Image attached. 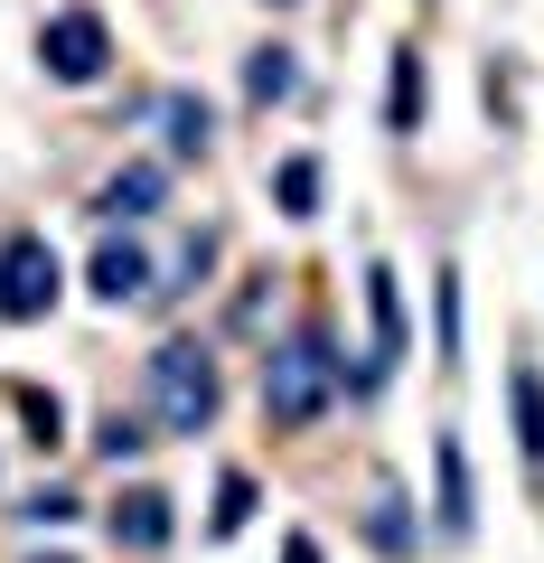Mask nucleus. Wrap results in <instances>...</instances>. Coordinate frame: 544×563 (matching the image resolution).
<instances>
[{
  "label": "nucleus",
  "instance_id": "nucleus-7",
  "mask_svg": "<svg viewBox=\"0 0 544 563\" xmlns=\"http://www.w3.org/2000/svg\"><path fill=\"white\" fill-rule=\"evenodd\" d=\"M432 470H442V536H469V517H479V498H469V451H460V432H442L432 442Z\"/></svg>",
  "mask_w": 544,
  "mask_h": 563
},
{
  "label": "nucleus",
  "instance_id": "nucleus-21",
  "mask_svg": "<svg viewBox=\"0 0 544 563\" xmlns=\"http://www.w3.org/2000/svg\"><path fill=\"white\" fill-rule=\"evenodd\" d=\"M38 563H66V554H38Z\"/></svg>",
  "mask_w": 544,
  "mask_h": 563
},
{
  "label": "nucleus",
  "instance_id": "nucleus-18",
  "mask_svg": "<svg viewBox=\"0 0 544 563\" xmlns=\"http://www.w3.org/2000/svg\"><path fill=\"white\" fill-rule=\"evenodd\" d=\"M366 526H376V544H395V554L413 544V526H403V498H395V488H376V517H366Z\"/></svg>",
  "mask_w": 544,
  "mask_h": 563
},
{
  "label": "nucleus",
  "instance_id": "nucleus-20",
  "mask_svg": "<svg viewBox=\"0 0 544 563\" xmlns=\"http://www.w3.org/2000/svg\"><path fill=\"white\" fill-rule=\"evenodd\" d=\"M282 563H320V544H310V536H291V544H282Z\"/></svg>",
  "mask_w": 544,
  "mask_h": 563
},
{
  "label": "nucleus",
  "instance_id": "nucleus-9",
  "mask_svg": "<svg viewBox=\"0 0 544 563\" xmlns=\"http://www.w3.org/2000/svg\"><path fill=\"white\" fill-rule=\"evenodd\" d=\"M142 291H151V254H142V244H132V235H113V244H103V254H95V301H142Z\"/></svg>",
  "mask_w": 544,
  "mask_h": 563
},
{
  "label": "nucleus",
  "instance_id": "nucleus-12",
  "mask_svg": "<svg viewBox=\"0 0 544 563\" xmlns=\"http://www.w3.org/2000/svg\"><path fill=\"white\" fill-rule=\"evenodd\" d=\"M160 122H169V151H179V161H198L207 132H217V113H207L198 95H169V103H160Z\"/></svg>",
  "mask_w": 544,
  "mask_h": 563
},
{
  "label": "nucleus",
  "instance_id": "nucleus-10",
  "mask_svg": "<svg viewBox=\"0 0 544 563\" xmlns=\"http://www.w3.org/2000/svg\"><path fill=\"white\" fill-rule=\"evenodd\" d=\"M160 188H169V169H151V161H132V169H113V179H103V217H151V207H160Z\"/></svg>",
  "mask_w": 544,
  "mask_h": 563
},
{
  "label": "nucleus",
  "instance_id": "nucleus-2",
  "mask_svg": "<svg viewBox=\"0 0 544 563\" xmlns=\"http://www.w3.org/2000/svg\"><path fill=\"white\" fill-rule=\"evenodd\" d=\"M217 404H225V385H217V357H207L198 339L151 347V413H160V432H207Z\"/></svg>",
  "mask_w": 544,
  "mask_h": 563
},
{
  "label": "nucleus",
  "instance_id": "nucleus-4",
  "mask_svg": "<svg viewBox=\"0 0 544 563\" xmlns=\"http://www.w3.org/2000/svg\"><path fill=\"white\" fill-rule=\"evenodd\" d=\"M38 57H47V76H57V85H95L103 57H113V29H103L95 10H57V20L38 29Z\"/></svg>",
  "mask_w": 544,
  "mask_h": 563
},
{
  "label": "nucleus",
  "instance_id": "nucleus-6",
  "mask_svg": "<svg viewBox=\"0 0 544 563\" xmlns=\"http://www.w3.org/2000/svg\"><path fill=\"white\" fill-rule=\"evenodd\" d=\"M113 544H122V554H160V544H169V498H160V488H122Z\"/></svg>",
  "mask_w": 544,
  "mask_h": 563
},
{
  "label": "nucleus",
  "instance_id": "nucleus-1",
  "mask_svg": "<svg viewBox=\"0 0 544 563\" xmlns=\"http://www.w3.org/2000/svg\"><path fill=\"white\" fill-rule=\"evenodd\" d=\"M329 395H338V347H329V329H301V339H282L263 357V413L282 422V432H310L329 413Z\"/></svg>",
  "mask_w": 544,
  "mask_h": 563
},
{
  "label": "nucleus",
  "instance_id": "nucleus-8",
  "mask_svg": "<svg viewBox=\"0 0 544 563\" xmlns=\"http://www.w3.org/2000/svg\"><path fill=\"white\" fill-rule=\"evenodd\" d=\"M507 404H517V451H525V470L544 479V366H507Z\"/></svg>",
  "mask_w": 544,
  "mask_h": 563
},
{
  "label": "nucleus",
  "instance_id": "nucleus-17",
  "mask_svg": "<svg viewBox=\"0 0 544 563\" xmlns=\"http://www.w3.org/2000/svg\"><path fill=\"white\" fill-rule=\"evenodd\" d=\"M142 442H151V432H142L132 413H103V432H95V451H103V461H132Z\"/></svg>",
  "mask_w": 544,
  "mask_h": 563
},
{
  "label": "nucleus",
  "instance_id": "nucleus-11",
  "mask_svg": "<svg viewBox=\"0 0 544 563\" xmlns=\"http://www.w3.org/2000/svg\"><path fill=\"white\" fill-rule=\"evenodd\" d=\"M385 122L423 132V47H395V85H385Z\"/></svg>",
  "mask_w": 544,
  "mask_h": 563
},
{
  "label": "nucleus",
  "instance_id": "nucleus-5",
  "mask_svg": "<svg viewBox=\"0 0 544 563\" xmlns=\"http://www.w3.org/2000/svg\"><path fill=\"white\" fill-rule=\"evenodd\" d=\"M366 320H376V357H366V385H385L395 376V357H403V291H395V273H366Z\"/></svg>",
  "mask_w": 544,
  "mask_h": 563
},
{
  "label": "nucleus",
  "instance_id": "nucleus-13",
  "mask_svg": "<svg viewBox=\"0 0 544 563\" xmlns=\"http://www.w3.org/2000/svg\"><path fill=\"white\" fill-rule=\"evenodd\" d=\"M291 85H301V66H291V47H254V66H244V95H254V103H282Z\"/></svg>",
  "mask_w": 544,
  "mask_h": 563
},
{
  "label": "nucleus",
  "instance_id": "nucleus-15",
  "mask_svg": "<svg viewBox=\"0 0 544 563\" xmlns=\"http://www.w3.org/2000/svg\"><path fill=\"white\" fill-rule=\"evenodd\" d=\"M20 413H29V442H38V451H57V442H66V404H57V395L20 385Z\"/></svg>",
  "mask_w": 544,
  "mask_h": 563
},
{
  "label": "nucleus",
  "instance_id": "nucleus-16",
  "mask_svg": "<svg viewBox=\"0 0 544 563\" xmlns=\"http://www.w3.org/2000/svg\"><path fill=\"white\" fill-rule=\"evenodd\" d=\"M244 517H254V479L225 470V479H217V536H244Z\"/></svg>",
  "mask_w": 544,
  "mask_h": 563
},
{
  "label": "nucleus",
  "instance_id": "nucleus-14",
  "mask_svg": "<svg viewBox=\"0 0 544 563\" xmlns=\"http://www.w3.org/2000/svg\"><path fill=\"white\" fill-rule=\"evenodd\" d=\"M273 207H282V217H320V161H282L273 169Z\"/></svg>",
  "mask_w": 544,
  "mask_h": 563
},
{
  "label": "nucleus",
  "instance_id": "nucleus-19",
  "mask_svg": "<svg viewBox=\"0 0 544 563\" xmlns=\"http://www.w3.org/2000/svg\"><path fill=\"white\" fill-rule=\"evenodd\" d=\"M20 517H29V526H66V517H76V498H66V488H38Z\"/></svg>",
  "mask_w": 544,
  "mask_h": 563
},
{
  "label": "nucleus",
  "instance_id": "nucleus-3",
  "mask_svg": "<svg viewBox=\"0 0 544 563\" xmlns=\"http://www.w3.org/2000/svg\"><path fill=\"white\" fill-rule=\"evenodd\" d=\"M57 310V244L0 235V320H47Z\"/></svg>",
  "mask_w": 544,
  "mask_h": 563
}]
</instances>
